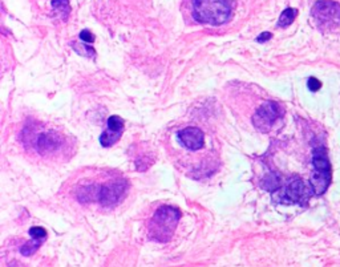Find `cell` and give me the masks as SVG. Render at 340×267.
Segmentation results:
<instances>
[{
	"label": "cell",
	"mask_w": 340,
	"mask_h": 267,
	"mask_svg": "<svg viewBox=\"0 0 340 267\" xmlns=\"http://www.w3.org/2000/svg\"><path fill=\"white\" fill-rule=\"evenodd\" d=\"M282 108L274 101H267L261 105L253 117V124L259 132H269L275 121L282 116Z\"/></svg>",
	"instance_id": "8992f818"
},
{
	"label": "cell",
	"mask_w": 340,
	"mask_h": 267,
	"mask_svg": "<svg viewBox=\"0 0 340 267\" xmlns=\"http://www.w3.org/2000/svg\"><path fill=\"white\" fill-rule=\"evenodd\" d=\"M32 146L43 156L54 155L64 145V137L55 130H40L32 136Z\"/></svg>",
	"instance_id": "5b68a950"
},
{
	"label": "cell",
	"mask_w": 340,
	"mask_h": 267,
	"mask_svg": "<svg viewBox=\"0 0 340 267\" xmlns=\"http://www.w3.org/2000/svg\"><path fill=\"white\" fill-rule=\"evenodd\" d=\"M72 48L75 50V52L80 56H85V57L95 58L96 51L93 50V47H91L87 43H72Z\"/></svg>",
	"instance_id": "4fadbf2b"
},
{
	"label": "cell",
	"mask_w": 340,
	"mask_h": 267,
	"mask_svg": "<svg viewBox=\"0 0 340 267\" xmlns=\"http://www.w3.org/2000/svg\"><path fill=\"white\" fill-rule=\"evenodd\" d=\"M270 39H271V34H270V32H263V34H261L259 36H258L257 42L265 43V42H267V40H270Z\"/></svg>",
	"instance_id": "ac0fdd59"
},
{
	"label": "cell",
	"mask_w": 340,
	"mask_h": 267,
	"mask_svg": "<svg viewBox=\"0 0 340 267\" xmlns=\"http://www.w3.org/2000/svg\"><path fill=\"white\" fill-rule=\"evenodd\" d=\"M52 8L54 11L61 15V19L64 21L68 20L69 12H71V5H69V0H52Z\"/></svg>",
	"instance_id": "8fae6325"
},
{
	"label": "cell",
	"mask_w": 340,
	"mask_h": 267,
	"mask_svg": "<svg viewBox=\"0 0 340 267\" xmlns=\"http://www.w3.org/2000/svg\"><path fill=\"white\" fill-rule=\"evenodd\" d=\"M29 235H31V238L32 239H39V241L44 242L48 234H47V230L40 227V226H33V227L29 229Z\"/></svg>",
	"instance_id": "9a60e30c"
},
{
	"label": "cell",
	"mask_w": 340,
	"mask_h": 267,
	"mask_svg": "<svg viewBox=\"0 0 340 267\" xmlns=\"http://www.w3.org/2000/svg\"><path fill=\"white\" fill-rule=\"evenodd\" d=\"M42 243V241H39V239H31L28 242H25L20 249L21 255H23V257H31V255L35 254V253L40 249Z\"/></svg>",
	"instance_id": "5bb4252c"
},
{
	"label": "cell",
	"mask_w": 340,
	"mask_h": 267,
	"mask_svg": "<svg viewBox=\"0 0 340 267\" xmlns=\"http://www.w3.org/2000/svg\"><path fill=\"white\" fill-rule=\"evenodd\" d=\"M80 39H81L84 43H87V44H92V43L95 42V36H93V34H92L91 31H88V29H84V31L80 32Z\"/></svg>",
	"instance_id": "e0dca14e"
},
{
	"label": "cell",
	"mask_w": 340,
	"mask_h": 267,
	"mask_svg": "<svg viewBox=\"0 0 340 267\" xmlns=\"http://www.w3.org/2000/svg\"><path fill=\"white\" fill-rule=\"evenodd\" d=\"M191 13L201 24L222 25L232 16L231 0H191Z\"/></svg>",
	"instance_id": "6da1fadb"
},
{
	"label": "cell",
	"mask_w": 340,
	"mask_h": 267,
	"mask_svg": "<svg viewBox=\"0 0 340 267\" xmlns=\"http://www.w3.org/2000/svg\"><path fill=\"white\" fill-rule=\"evenodd\" d=\"M312 165L316 173L331 175V163L328 161L327 153L323 148H316L312 153Z\"/></svg>",
	"instance_id": "30bf717a"
},
{
	"label": "cell",
	"mask_w": 340,
	"mask_h": 267,
	"mask_svg": "<svg viewBox=\"0 0 340 267\" xmlns=\"http://www.w3.org/2000/svg\"><path fill=\"white\" fill-rule=\"evenodd\" d=\"M181 212L173 206H161L148 226L149 238L156 242H169L178 225Z\"/></svg>",
	"instance_id": "7a4b0ae2"
},
{
	"label": "cell",
	"mask_w": 340,
	"mask_h": 267,
	"mask_svg": "<svg viewBox=\"0 0 340 267\" xmlns=\"http://www.w3.org/2000/svg\"><path fill=\"white\" fill-rule=\"evenodd\" d=\"M126 188H128V182L124 180L111 181L107 185L97 186V201L104 208H113L122 200Z\"/></svg>",
	"instance_id": "52a82bcc"
},
{
	"label": "cell",
	"mask_w": 340,
	"mask_h": 267,
	"mask_svg": "<svg viewBox=\"0 0 340 267\" xmlns=\"http://www.w3.org/2000/svg\"><path fill=\"white\" fill-rule=\"evenodd\" d=\"M178 138L179 142L189 151H199L205 144L203 132L195 126H189L178 132Z\"/></svg>",
	"instance_id": "9c48e42d"
},
{
	"label": "cell",
	"mask_w": 340,
	"mask_h": 267,
	"mask_svg": "<svg viewBox=\"0 0 340 267\" xmlns=\"http://www.w3.org/2000/svg\"><path fill=\"white\" fill-rule=\"evenodd\" d=\"M312 17L319 27L331 29L340 25V4L332 0H319L311 9Z\"/></svg>",
	"instance_id": "3957f363"
},
{
	"label": "cell",
	"mask_w": 340,
	"mask_h": 267,
	"mask_svg": "<svg viewBox=\"0 0 340 267\" xmlns=\"http://www.w3.org/2000/svg\"><path fill=\"white\" fill-rule=\"evenodd\" d=\"M307 87L311 92H316V91H319L320 87H322V83H320L316 77H310L307 81Z\"/></svg>",
	"instance_id": "2e32d148"
},
{
	"label": "cell",
	"mask_w": 340,
	"mask_h": 267,
	"mask_svg": "<svg viewBox=\"0 0 340 267\" xmlns=\"http://www.w3.org/2000/svg\"><path fill=\"white\" fill-rule=\"evenodd\" d=\"M124 132V120L120 116H111L108 118L107 130L100 136V144L104 148H111L116 144Z\"/></svg>",
	"instance_id": "ba28073f"
},
{
	"label": "cell",
	"mask_w": 340,
	"mask_h": 267,
	"mask_svg": "<svg viewBox=\"0 0 340 267\" xmlns=\"http://www.w3.org/2000/svg\"><path fill=\"white\" fill-rule=\"evenodd\" d=\"M310 186H307V184L300 177H292L284 188V192L278 200V202L306 205L314 193L312 188H310Z\"/></svg>",
	"instance_id": "277c9868"
},
{
	"label": "cell",
	"mask_w": 340,
	"mask_h": 267,
	"mask_svg": "<svg viewBox=\"0 0 340 267\" xmlns=\"http://www.w3.org/2000/svg\"><path fill=\"white\" fill-rule=\"evenodd\" d=\"M296 15H298V9L286 8L282 12L281 17H279L278 27H281V28H286V27L291 25L294 23Z\"/></svg>",
	"instance_id": "7c38bea8"
}]
</instances>
